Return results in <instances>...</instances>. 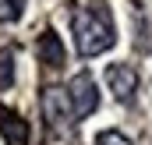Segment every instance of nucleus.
I'll use <instances>...</instances> for the list:
<instances>
[{
    "label": "nucleus",
    "mask_w": 152,
    "mask_h": 145,
    "mask_svg": "<svg viewBox=\"0 0 152 145\" xmlns=\"http://www.w3.org/2000/svg\"><path fill=\"white\" fill-rule=\"evenodd\" d=\"M0 131H4L7 145H28V124L7 106H0Z\"/></svg>",
    "instance_id": "nucleus-6"
},
{
    "label": "nucleus",
    "mask_w": 152,
    "mask_h": 145,
    "mask_svg": "<svg viewBox=\"0 0 152 145\" xmlns=\"http://www.w3.org/2000/svg\"><path fill=\"white\" fill-rule=\"evenodd\" d=\"M67 103H71V113H75V120L81 117H88V113H96L99 106V92H96V81H92V74L88 71H78L71 81H67Z\"/></svg>",
    "instance_id": "nucleus-2"
},
{
    "label": "nucleus",
    "mask_w": 152,
    "mask_h": 145,
    "mask_svg": "<svg viewBox=\"0 0 152 145\" xmlns=\"http://www.w3.org/2000/svg\"><path fill=\"white\" fill-rule=\"evenodd\" d=\"M96 145H131V142H127L120 131H103V135L96 138Z\"/></svg>",
    "instance_id": "nucleus-9"
},
{
    "label": "nucleus",
    "mask_w": 152,
    "mask_h": 145,
    "mask_svg": "<svg viewBox=\"0 0 152 145\" xmlns=\"http://www.w3.org/2000/svg\"><path fill=\"white\" fill-rule=\"evenodd\" d=\"M106 85L120 103H131L138 92V71L131 64H106Z\"/></svg>",
    "instance_id": "nucleus-3"
},
{
    "label": "nucleus",
    "mask_w": 152,
    "mask_h": 145,
    "mask_svg": "<svg viewBox=\"0 0 152 145\" xmlns=\"http://www.w3.org/2000/svg\"><path fill=\"white\" fill-rule=\"evenodd\" d=\"M71 32H75V50L81 57H99L117 42V29H113V18H110L106 4L78 7L71 14Z\"/></svg>",
    "instance_id": "nucleus-1"
},
{
    "label": "nucleus",
    "mask_w": 152,
    "mask_h": 145,
    "mask_svg": "<svg viewBox=\"0 0 152 145\" xmlns=\"http://www.w3.org/2000/svg\"><path fill=\"white\" fill-rule=\"evenodd\" d=\"M42 113H46L50 127H57V131L71 127V120H75V113H71V103H67V92H64V89H46V92H42Z\"/></svg>",
    "instance_id": "nucleus-4"
},
{
    "label": "nucleus",
    "mask_w": 152,
    "mask_h": 145,
    "mask_svg": "<svg viewBox=\"0 0 152 145\" xmlns=\"http://www.w3.org/2000/svg\"><path fill=\"white\" fill-rule=\"evenodd\" d=\"M14 85V50H0V89H11Z\"/></svg>",
    "instance_id": "nucleus-7"
},
{
    "label": "nucleus",
    "mask_w": 152,
    "mask_h": 145,
    "mask_svg": "<svg viewBox=\"0 0 152 145\" xmlns=\"http://www.w3.org/2000/svg\"><path fill=\"white\" fill-rule=\"evenodd\" d=\"M36 53H39V60L46 64V67H53V71H60L64 67V42H60V36L53 32V29H46L42 36H39V42H36Z\"/></svg>",
    "instance_id": "nucleus-5"
},
{
    "label": "nucleus",
    "mask_w": 152,
    "mask_h": 145,
    "mask_svg": "<svg viewBox=\"0 0 152 145\" xmlns=\"http://www.w3.org/2000/svg\"><path fill=\"white\" fill-rule=\"evenodd\" d=\"M25 14V0H0V21H18Z\"/></svg>",
    "instance_id": "nucleus-8"
}]
</instances>
